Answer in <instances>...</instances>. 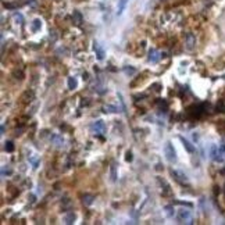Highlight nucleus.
Listing matches in <instances>:
<instances>
[{"instance_id":"nucleus-1","label":"nucleus","mask_w":225,"mask_h":225,"mask_svg":"<svg viewBox=\"0 0 225 225\" xmlns=\"http://www.w3.org/2000/svg\"><path fill=\"white\" fill-rule=\"evenodd\" d=\"M164 154H165V157H167V160L169 162L176 161V153H175L174 146L171 144V142L165 143V146H164Z\"/></svg>"},{"instance_id":"nucleus-2","label":"nucleus","mask_w":225,"mask_h":225,"mask_svg":"<svg viewBox=\"0 0 225 225\" xmlns=\"http://www.w3.org/2000/svg\"><path fill=\"white\" fill-rule=\"evenodd\" d=\"M176 218H178V221H179V222H185V224H193V222H192V215H190V212L188 211V210H181V211L178 212Z\"/></svg>"},{"instance_id":"nucleus-3","label":"nucleus","mask_w":225,"mask_h":225,"mask_svg":"<svg viewBox=\"0 0 225 225\" xmlns=\"http://www.w3.org/2000/svg\"><path fill=\"white\" fill-rule=\"evenodd\" d=\"M90 128L96 133H104V131H106V125H104L103 121H96V122H93Z\"/></svg>"},{"instance_id":"nucleus-4","label":"nucleus","mask_w":225,"mask_h":225,"mask_svg":"<svg viewBox=\"0 0 225 225\" xmlns=\"http://www.w3.org/2000/svg\"><path fill=\"white\" fill-rule=\"evenodd\" d=\"M171 174H172V176H174L175 179L178 182H181V183H186L188 179H186V175H183L182 172H179V171H171Z\"/></svg>"},{"instance_id":"nucleus-5","label":"nucleus","mask_w":225,"mask_h":225,"mask_svg":"<svg viewBox=\"0 0 225 225\" xmlns=\"http://www.w3.org/2000/svg\"><path fill=\"white\" fill-rule=\"evenodd\" d=\"M50 139H51V142L56 144L57 147H61L63 144H64V139H63V136L57 135V133H53V135L50 136Z\"/></svg>"},{"instance_id":"nucleus-6","label":"nucleus","mask_w":225,"mask_h":225,"mask_svg":"<svg viewBox=\"0 0 225 225\" xmlns=\"http://www.w3.org/2000/svg\"><path fill=\"white\" fill-rule=\"evenodd\" d=\"M158 60H160V53H158L156 49H151L149 51V61L150 63H154V64H156Z\"/></svg>"},{"instance_id":"nucleus-7","label":"nucleus","mask_w":225,"mask_h":225,"mask_svg":"<svg viewBox=\"0 0 225 225\" xmlns=\"http://www.w3.org/2000/svg\"><path fill=\"white\" fill-rule=\"evenodd\" d=\"M194 43H196V39H194L193 33H188L186 35V47L189 50H192L194 47Z\"/></svg>"},{"instance_id":"nucleus-8","label":"nucleus","mask_w":225,"mask_h":225,"mask_svg":"<svg viewBox=\"0 0 225 225\" xmlns=\"http://www.w3.org/2000/svg\"><path fill=\"white\" fill-rule=\"evenodd\" d=\"M93 49H94V51H96V54H97V58H99V60H103V58H104V50L100 47L99 43H96V42H94Z\"/></svg>"},{"instance_id":"nucleus-9","label":"nucleus","mask_w":225,"mask_h":225,"mask_svg":"<svg viewBox=\"0 0 225 225\" xmlns=\"http://www.w3.org/2000/svg\"><path fill=\"white\" fill-rule=\"evenodd\" d=\"M179 139H181V142L182 143H183V146H185V149L188 150V151H189V153H193L194 151V147L193 146H192V144H190V142H188L186 139H185V138H179Z\"/></svg>"},{"instance_id":"nucleus-10","label":"nucleus","mask_w":225,"mask_h":225,"mask_svg":"<svg viewBox=\"0 0 225 225\" xmlns=\"http://www.w3.org/2000/svg\"><path fill=\"white\" fill-rule=\"evenodd\" d=\"M93 200H94V196H92V194H85V196L82 197V201H83L85 206H90V204L93 203Z\"/></svg>"},{"instance_id":"nucleus-11","label":"nucleus","mask_w":225,"mask_h":225,"mask_svg":"<svg viewBox=\"0 0 225 225\" xmlns=\"http://www.w3.org/2000/svg\"><path fill=\"white\" fill-rule=\"evenodd\" d=\"M40 28H42V21H40L39 18L33 19V21H32V31L36 32V31H39Z\"/></svg>"},{"instance_id":"nucleus-12","label":"nucleus","mask_w":225,"mask_h":225,"mask_svg":"<svg viewBox=\"0 0 225 225\" xmlns=\"http://www.w3.org/2000/svg\"><path fill=\"white\" fill-rule=\"evenodd\" d=\"M64 221H65V224H72L75 221V214L74 212H68V214L64 217Z\"/></svg>"},{"instance_id":"nucleus-13","label":"nucleus","mask_w":225,"mask_h":225,"mask_svg":"<svg viewBox=\"0 0 225 225\" xmlns=\"http://www.w3.org/2000/svg\"><path fill=\"white\" fill-rule=\"evenodd\" d=\"M126 1L128 0H119L118 1V11H117V14H122V11H124V8H125V6H126Z\"/></svg>"},{"instance_id":"nucleus-14","label":"nucleus","mask_w":225,"mask_h":225,"mask_svg":"<svg viewBox=\"0 0 225 225\" xmlns=\"http://www.w3.org/2000/svg\"><path fill=\"white\" fill-rule=\"evenodd\" d=\"M76 85H78V82H76V79H75L74 76L68 78V88H69V89H75V88H76Z\"/></svg>"},{"instance_id":"nucleus-15","label":"nucleus","mask_w":225,"mask_h":225,"mask_svg":"<svg viewBox=\"0 0 225 225\" xmlns=\"http://www.w3.org/2000/svg\"><path fill=\"white\" fill-rule=\"evenodd\" d=\"M103 110H104V112H117L118 111L117 107H114V106H106Z\"/></svg>"},{"instance_id":"nucleus-16","label":"nucleus","mask_w":225,"mask_h":225,"mask_svg":"<svg viewBox=\"0 0 225 225\" xmlns=\"http://www.w3.org/2000/svg\"><path fill=\"white\" fill-rule=\"evenodd\" d=\"M4 149H6V151L11 153L12 150H14V144H12V142H6V146H4Z\"/></svg>"},{"instance_id":"nucleus-17","label":"nucleus","mask_w":225,"mask_h":225,"mask_svg":"<svg viewBox=\"0 0 225 225\" xmlns=\"http://www.w3.org/2000/svg\"><path fill=\"white\" fill-rule=\"evenodd\" d=\"M14 19H15V21H17V24H22V15H21V14H19V12H15V14H14Z\"/></svg>"},{"instance_id":"nucleus-18","label":"nucleus","mask_w":225,"mask_h":225,"mask_svg":"<svg viewBox=\"0 0 225 225\" xmlns=\"http://www.w3.org/2000/svg\"><path fill=\"white\" fill-rule=\"evenodd\" d=\"M74 17L76 18V25H79V24H81V22H82V17H81V14H79L78 11H75V12H74Z\"/></svg>"},{"instance_id":"nucleus-19","label":"nucleus","mask_w":225,"mask_h":225,"mask_svg":"<svg viewBox=\"0 0 225 225\" xmlns=\"http://www.w3.org/2000/svg\"><path fill=\"white\" fill-rule=\"evenodd\" d=\"M111 179L112 181H117V174H115V165H111Z\"/></svg>"},{"instance_id":"nucleus-20","label":"nucleus","mask_w":225,"mask_h":225,"mask_svg":"<svg viewBox=\"0 0 225 225\" xmlns=\"http://www.w3.org/2000/svg\"><path fill=\"white\" fill-rule=\"evenodd\" d=\"M165 211H167V214H168L169 217H172V215H174V212H172V207H171V206L165 207Z\"/></svg>"},{"instance_id":"nucleus-21","label":"nucleus","mask_w":225,"mask_h":225,"mask_svg":"<svg viewBox=\"0 0 225 225\" xmlns=\"http://www.w3.org/2000/svg\"><path fill=\"white\" fill-rule=\"evenodd\" d=\"M125 158H126V161H131V160H132V153H131V151H128V153H126V157H125Z\"/></svg>"},{"instance_id":"nucleus-22","label":"nucleus","mask_w":225,"mask_h":225,"mask_svg":"<svg viewBox=\"0 0 225 225\" xmlns=\"http://www.w3.org/2000/svg\"><path fill=\"white\" fill-rule=\"evenodd\" d=\"M219 149H221V150H222V151L225 153V143H222V144H221V147H219Z\"/></svg>"}]
</instances>
